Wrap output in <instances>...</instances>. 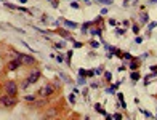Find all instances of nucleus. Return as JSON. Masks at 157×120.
Masks as SVG:
<instances>
[{"instance_id":"4468645a","label":"nucleus","mask_w":157,"mask_h":120,"mask_svg":"<svg viewBox=\"0 0 157 120\" xmlns=\"http://www.w3.org/2000/svg\"><path fill=\"white\" fill-rule=\"evenodd\" d=\"M82 45H83V43H80V42H75V43H74V48H82Z\"/></svg>"},{"instance_id":"f3484780","label":"nucleus","mask_w":157,"mask_h":120,"mask_svg":"<svg viewBox=\"0 0 157 120\" xmlns=\"http://www.w3.org/2000/svg\"><path fill=\"white\" fill-rule=\"evenodd\" d=\"M133 32L138 34V32H140V27H138V26H133Z\"/></svg>"},{"instance_id":"0eeeda50","label":"nucleus","mask_w":157,"mask_h":120,"mask_svg":"<svg viewBox=\"0 0 157 120\" xmlns=\"http://www.w3.org/2000/svg\"><path fill=\"white\" fill-rule=\"evenodd\" d=\"M64 26H67V27H77L75 23H71V21H64Z\"/></svg>"},{"instance_id":"7ed1b4c3","label":"nucleus","mask_w":157,"mask_h":120,"mask_svg":"<svg viewBox=\"0 0 157 120\" xmlns=\"http://www.w3.org/2000/svg\"><path fill=\"white\" fill-rule=\"evenodd\" d=\"M5 90H6V93L11 95V96H16V91H18V85H16V82H6V85H5Z\"/></svg>"},{"instance_id":"39448f33","label":"nucleus","mask_w":157,"mask_h":120,"mask_svg":"<svg viewBox=\"0 0 157 120\" xmlns=\"http://www.w3.org/2000/svg\"><path fill=\"white\" fill-rule=\"evenodd\" d=\"M53 91H55V88L52 85H45L44 88H40V95L42 96H50V95H53Z\"/></svg>"},{"instance_id":"dca6fc26","label":"nucleus","mask_w":157,"mask_h":120,"mask_svg":"<svg viewBox=\"0 0 157 120\" xmlns=\"http://www.w3.org/2000/svg\"><path fill=\"white\" fill-rule=\"evenodd\" d=\"M61 35H64V37H69V32H64V31H58Z\"/></svg>"},{"instance_id":"ddd939ff","label":"nucleus","mask_w":157,"mask_h":120,"mask_svg":"<svg viewBox=\"0 0 157 120\" xmlns=\"http://www.w3.org/2000/svg\"><path fill=\"white\" fill-rule=\"evenodd\" d=\"M136 67H138V62H136V61H133L132 64H130V69H136Z\"/></svg>"},{"instance_id":"f8f14e48","label":"nucleus","mask_w":157,"mask_h":120,"mask_svg":"<svg viewBox=\"0 0 157 120\" xmlns=\"http://www.w3.org/2000/svg\"><path fill=\"white\" fill-rule=\"evenodd\" d=\"M124 58H125V59H130V61H132V59H133V56H132L130 53H125V54H124Z\"/></svg>"},{"instance_id":"2eb2a0df","label":"nucleus","mask_w":157,"mask_h":120,"mask_svg":"<svg viewBox=\"0 0 157 120\" xmlns=\"http://www.w3.org/2000/svg\"><path fill=\"white\" fill-rule=\"evenodd\" d=\"M141 21H143V24H146L147 23V15H143V19Z\"/></svg>"},{"instance_id":"f257e3e1","label":"nucleus","mask_w":157,"mask_h":120,"mask_svg":"<svg viewBox=\"0 0 157 120\" xmlns=\"http://www.w3.org/2000/svg\"><path fill=\"white\" fill-rule=\"evenodd\" d=\"M39 79H40V70L35 69V70H32V72H31V75L26 79V82L23 83V87H29V85H32V83L37 82Z\"/></svg>"},{"instance_id":"423d86ee","label":"nucleus","mask_w":157,"mask_h":120,"mask_svg":"<svg viewBox=\"0 0 157 120\" xmlns=\"http://www.w3.org/2000/svg\"><path fill=\"white\" fill-rule=\"evenodd\" d=\"M21 64H23V62H21L19 59H16V61H11L10 64H8V70H16Z\"/></svg>"},{"instance_id":"1a4fd4ad","label":"nucleus","mask_w":157,"mask_h":120,"mask_svg":"<svg viewBox=\"0 0 157 120\" xmlns=\"http://www.w3.org/2000/svg\"><path fill=\"white\" fill-rule=\"evenodd\" d=\"M96 2H99V3H106V5H111V3H112V0H96Z\"/></svg>"},{"instance_id":"6e6552de","label":"nucleus","mask_w":157,"mask_h":120,"mask_svg":"<svg viewBox=\"0 0 157 120\" xmlns=\"http://www.w3.org/2000/svg\"><path fill=\"white\" fill-rule=\"evenodd\" d=\"M95 107H96V111L99 112V114H104V115H108V114H106V112H104V111L101 109V106H99V104H96V106H95Z\"/></svg>"},{"instance_id":"a211bd4d","label":"nucleus","mask_w":157,"mask_h":120,"mask_svg":"<svg viewBox=\"0 0 157 120\" xmlns=\"http://www.w3.org/2000/svg\"><path fill=\"white\" fill-rule=\"evenodd\" d=\"M98 45H99V43H98V42H95V40H93V42H91V47H93V48H96Z\"/></svg>"},{"instance_id":"9d476101","label":"nucleus","mask_w":157,"mask_h":120,"mask_svg":"<svg viewBox=\"0 0 157 120\" xmlns=\"http://www.w3.org/2000/svg\"><path fill=\"white\" fill-rule=\"evenodd\" d=\"M88 26H90V23H85V24L82 26V32H87V29H88Z\"/></svg>"},{"instance_id":"f03ea898","label":"nucleus","mask_w":157,"mask_h":120,"mask_svg":"<svg viewBox=\"0 0 157 120\" xmlns=\"http://www.w3.org/2000/svg\"><path fill=\"white\" fill-rule=\"evenodd\" d=\"M0 104H3L5 107H11V106L16 104V96H11V95L6 93L5 96L0 98Z\"/></svg>"},{"instance_id":"412c9836","label":"nucleus","mask_w":157,"mask_h":120,"mask_svg":"<svg viewBox=\"0 0 157 120\" xmlns=\"http://www.w3.org/2000/svg\"><path fill=\"white\" fill-rule=\"evenodd\" d=\"M78 74H80V75H87V72H85L83 69H80V70H78Z\"/></svg>"},{"instance_id":"20e7f679","label":"nucleus","mask_w":157,"mask_h":120,"mask_svg":"<svg viewBox=\"0 0 157 120\" xmlns=\"http://www.w3.org/2000/svg\"><path fill=\"white\" fill-rule=\"evenodd\" d=\"M18 56V59L21 61V62H23V64H34V62H35V59L32 58V56H29V54H16Z\"/></svg>"},{"instance_id":"6ab92c4d","label":"nucleus","mask_w":157,"mask_h":120,"mask_svg":"<svg viewBox=\"0 0 157 120\" xmlns=\"http://www.w3.org/2000/svg\"><path fill=\"white\" fill-rule=\"evenodd\" d=\"M71 6H72V8H78V3L77 2H72V5H71Z\"/></svg>"},{"instance_id":"aec40b11","label":"nucleus","mask_w":157,"mask_h":120,"mask_svg":"<svg viewBox=\"0 0 157 120\" xmlns=\"http://www.w3.org/2000/svg\"><path fill=\"white\" fill-rule=\"evenodd\" d=\"M69 101H71V103H74V101H75V98H74V95H71V96H69Z\"/></svg>"},{"instance_id":"9b49d317","label":"nucleus","mask_w":157,"mask_h":120,"mask_svg":"<svg viewBox=\"0 0 157 120\" xmlns=\"http://www.w3.org/2000/svg\"><path fill=\"white\" fill-rule=\"evenodd\" d=\"M132 79H133V80H138V79H140V74H138V72H133V74H132Z\"/></svg>"}]
</instances>
